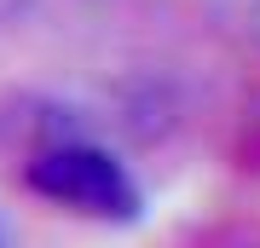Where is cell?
I'll list each match as a JSON object with an SVG mask.
<instances>
[{"label": "cell", "instance_id": "6da1fadb", "mask_svg": "<svg viewBox=\"0 0 260 248\" xmlns=\"http://www.w3.org/2000/svg\"><path fill=\"white\" fill-rule=\"evenodd\" d=\"M29 185L52 202L75 214H99V220H133L139 214V191H133L127 167L110 150L87 145V138H58L29 162Z\"/></svg>", "mask_w": 260, "mask_h": 248}, {"label": "cell", "instance_id": "3957f363", "mask_svg": "<svg viewBox=\"0 0 260 248\" xmlns=\"http://www.w3.org/2000/svg\"><path fill=\"white\" fill-rule=\"evenodd\" d=\"M237 248H260V237H254V242H237Z\"/></svg>", "mask_w": 260, "mask_h": 248}, {"label": "cell", "instance_id": "7a4b0ae2", "mask_svg": "<svg viewBox=\"0 0 260 248\" xmlns=\"http://www.w3.org/2000/svg\"><path fill=\"white\" fill-rule=\"evenodd\" d=\"M249 35H254V46H260V6L249 12Z\"/></svg>", "mask_w": 260, "mask_h": 248}, {"label": "cell", "instance_id": "277c9868", "mask_svg": "<svg viewBox=\"0 0 260 248\" xmlns=\"http://www.w3.org/2000/svg\"><path fill=\"white\" fill-rule=\"evenodd\" d=\"M0 248H6V231H0Z\"/></svg>", "mask_w": 260, "mask_h": 248}]
</instances>
